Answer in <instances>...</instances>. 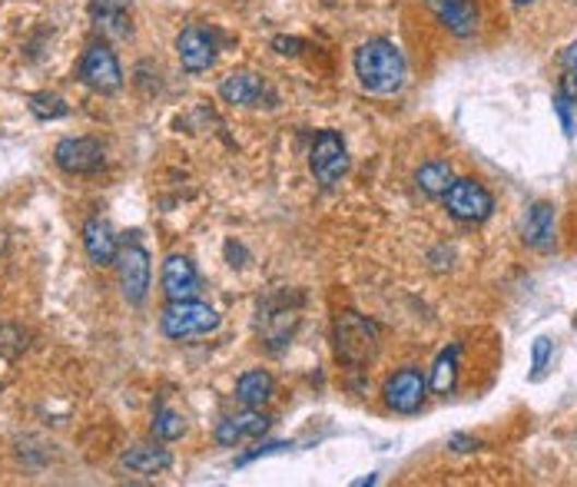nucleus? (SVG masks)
<instances>
[{
    "label": "nucleus",
    "mask_w": 577,
    "mask_h": 487,
    "mask_svg": "<svg viewBox=\"0 0 577 487\" xmlns=\"http://www.w3.org/2000/svg\"><path fill=\"white\" fill-rule=\"evenodd\" d=\"M173 464L169 451L166 448H156V444H133L130 451L120 454V467L130 471V474H163L166 467Z\"/></svg>",
    "instance_id": "a211bd4d"
},
{
    "label": "nucleus",
    "mask_w": 577,
    "mask_h": 487,
    "mask_svg": "<svg viewBox=\"0 0 577 487\" xmlns=\"http://www.w3.org/2000/svg\"><path fill=\"white\" fill-rule=\"evenodd\" d=\"M90 17L96 31H104L107 37H130L133 21H130V0H90Z\"/></svg>",
    "instance_id": "ddd939ff"
},
{
    "label": "nucleus",
    "mask_w": 577,
    "mask_h": 487,
    "mask_svg": "<svg viewBox=\"0 0 577 487\" xmlns=\"http://www.w3.org/2000/svg\"><path fill=\"white\" fill-rule=\"evenodd\" d=\"M561 63H564V70L570 73V76H577V40L564 50V57H561Z\"/></svg>",
    "instance_id": "a878e982"
},
{
    "label": "nucleus",
    "mask_w": 577,
    "mask_h": 487,
    "mask_svg": "<svg viewBox=\"0 0 577 487\" xmlns=\"http://www.w3.org/2000/svg\"><path fill=\"white\" fill-rule=\"evenodd\" d=\"M551 352H554V342H551V338H544V335H541V338H534V348H531V358H534V375H531V378H541V375H544Z\"/></svg>",
    "instance_id": "b1692460"
},
{
    "label": "nucleus",
    "mask_w": 577,
    "mask_h": 487,
    "mask_svg": "<svg viewBox=\"0 0 577 487\" xmlns=\"http://www.w3.org/2000/svg\"><path fill=\"white\" fill-rule=\"evenodd\" d=\"M220 96L233 107H262L266 83H262V76H256L249 70H236L220 83Z\"/></svg>",
    "instance_id": "2eb2a0df"
},
{
    "label": "nucleus",
    "mask_w": 577,
    "mask_h": 487,
    "mask_svg": "<svg viewBox=\"0 0 577 487\" xmlns=\"http://www.w3.org/2000/svg\"><path fill=\"white\" fill-rule=\"evenodd\" d=\"M309 169L316 176V182H322L326 189L335 186L345 173H349V153L339 133L326 130L316 136L313 150H309Z\"/></svg>",
    "instance_id": "423d86ee"
},
{
    "label": "nucleus",
    "mask_w": 577,
    "mask_h": 487,
    "mask_svg": "<svg viewBox=\"0 0 577 487\" xmlns=\"http://www.w3.org/2000/svg\"><path fill=\"white\" fill-rule=\"evenodd\" d=\"M31 114L37 120H60V117H67V104L54 93H34L31 96Z\"/></svg>",
    "instance_id": "5701e85b"
},
{
    "label": "nucleus",
    "mask_w": 577,
    "mask_h": 487,
    "mask_svg": "<svg viewBox=\"0 0 577 487\" xmlns=\"http://www.w3.org/2000/svg\"><path fill=\"white\" fill-rule=\"evenodd\" d=\"M57 166L70 176H86V173H96L104 163H107V153L104 146L90 140V136H70V140H60L57 143V153H54Z\"/></svg>",
    "instance_id": "1a4fd4ad"
},
{
    "label": "nucleus",
    "mask_w": 577,
    "mask_h": 487,
    "mask_svg": "<svg viewBox=\"0 0 577 487\" xmlns=\"http://www.w3.org/2000/svg\"><path fill=\"white\" fill-rule=\"evenodd\" d=\"M160 329L166 338H192V335H207L220 329V316L213 306L197 302V299H179L169 302L160 316Z\"/></svg>",
    "instance_id": "f03ea898"
},
{
    "label": "nucleus",
    "mask_w": 577,
    "mask_h": 487,
    "mask_svg": "<svg viewBox=\"0 0 577 487\" xmlns=\"http://www.w3.org/2000/svg\"><path fill=\"white\" fill-rule=\"evenodd\" d=\"M525 242L538 252L554 249V206L551 203H534L525 219Z\"/></svg>",
    "instance_id": "f3484780"
},
{
    "label": "nucleus",
    "mask_w": 577,
    "mask_h": 487,
    "mask_svg": "<svg viewBox=\"0 0 577 487\" xmlns=\"http://www.w3.org/2000/svg\"><path fill=\"white\" fill-rule=\"evenodd\" d=\"M554 114L561 117V127H564V136H570L574 133V120H570V96H567V90L557 96L554 100Z\"/></svg>",
    "instance_id": "393cba45"
},
{
    "label": "nucleus",
    "mask_w": 577,
    "mask_h": 487,
    "mask_svg": "<svg viewBox=\"0 0 577 487\" xmlns=\"http://www.w3.org/2000/svg\"><path fill=\"white\" fill-rule=\"evenodd\" d=\"M455 182V176H451V166L448 163H441V159H435V163H425L419 173H415V186L425 192V197H445L448 192V186Z\"/></svg>",
    "instance_id": "aec40b11"
},
{
    "label": "nucleus",
    "mask_w": 577,
    "mask_h": 487,
    "mask_svg": "<svg viewBox=\"0 0 577 487\" xmlns=\"http://www.w3.org/2000/svg\"><path fill=\"white\" fill-rule=\"evenodd\" d=\"M176 57H179L182 70H189V73L210 70L213 60H216V40H213V34L203 31V27H186L176 37Z\"/></svg>",
    "instance_id": "9d476101"
},
{
    "label": "nucleus",
    "mask_w": 577,
    "mask_h": 487,
    "mask_svg": "<svg viewBox=\"0 0 577 487\" xmlns=\"http://www.w3.org/2000/svg\"><path fill=\"white\" fill-rule=\"evenodd\" d=\"M236 399L246 405V408H259L272 399V375L256 368V371H246L239 381H236Z\"/></svg>",
    "instance_id": "6ab92c4d"
},
{
    "label": "nucleus",
    "mask_w": 577,
    "mask_h": 487,
    "mask_svg": "<svg viewBox=\"0 0 577 487\" xmlns=\"http://www.w3.org/2000/svg\"><path fill=\"white\" fill-rule=\"evenodd\" d=\"M83 249H86L93 265H114L120 246H117V236H114L107 219L93 216V219L83 223Z\"/></svg>",
    "instance_id": "4468645a"
},
{
    "label": "nucleus",
    "mask_w": 577,
    "mask_h": 487,
    "mask_svg": "<svg viewBox=\"0 0 577 487\" xmlns=\"http://www.w3.org/2000/svg\"><path fill=\"white\" fill-rule=\"evenodd\" d=\"M455 381H458V345L445 348L432 368V388L438 395H451L455 392Z\"/></svg>",
    "instance_id": "412c9836"
},
{
    "label": "nucleus",
    "mask_w": 577,
    "mask_h": 487,
    "mask_svg": "<svg viewBox=\"0 0 577 487\" xmlns=\"http://www.w3.org/2000/svg\"><path fill=\"white\" fill-rule=\"evenodd\" d=\"M574 325H577V319H574Z\"/></svg>",
    "instance_id": "c756f323"
},
{
    "label": "nucleus",
    "mask_w": 577,
    "mask_h": 487,
    "mask_svg": "<svg viewBox=\"0 0 577 487\" xmlns=\"http://www.w3.org/2000/svg\"><path fill=\"white\" fill-rule=\"evenodd\" d=\"M266 428H269V418L259 415L256 408H249V412H243V415H236V418L220 421V428H216V441H220L223 448H233V444H239V441H246V438H259V435H266Z\"/></svg>",
    "instance_id": "dca6fc26"
},
{
    "label": "nucleus",
    "mask_w": 577,
    "mask_h": 487,
    "mask_svg": "<svg viewBox=\"0 0 577 487\" xmlns=\"http://www.w3.org/2000/svg\"><path fill=\"white\" fill-rule=\"evenodd\" d=\"M117 278H120V288H123V296L140 306L146 299V292H150V256L140 242H123L117 249Z\"/></svg>",
    "instance_id": "39448f33"
},
{
    "label": "nucleus",
    "mask_w": 577,
    "mask_h": 487,
    "mask_svg": "<svg viewBox=\"0 0 577 487\" xmlns=\"http://www.w3.org/2000/svg\"><path fill=\"white\" fill-rule=\"evenodd\" d=\"M275 47H279V54H299V40H285V37H275Z\"/></svg>",
    "instance_id": "bb28decb"
},
{
    "label": "nucleus",
    "mask_w": 577,
    "mask_h": 487,
    "mask_svg": "<svg viewBox=\"0 0 577 487\" xmlns=\"http://www.w3.org/2000/svg\"><path fill=\"white\" fill-rule=\"evenodd\" d=\"M385 405L399 415H415L422 405H425V395H428V381L419 368H402L396 371L389 381H385Z\"/></svg>",
    "instance_id": "0eeeda50"
},
{
    "label": "nucleus",
    "mask_w": 577,
    "mask_h": 487,
    "mask_svg": "<svg viewBox=\"0 0 577 487\" xmlns=\"http://www.w3.org/2000/svg\"><path fill=\"white\" fill-rule=\"evenodd\" d=\"M355 76L372 93H396L405 83V57L392 40H368L355 50Z\"/></svg>",
    "instance_id": "f257e3e1"
},
{
    "label": "nucleus",
    "mask_w": 577,
    "mask_h": 487,
    "mask_svg": "<svg viewBox=\"0 0 577 487\" xmlns=\"http://www.w3.org/2000/svg\"><path fill=\"white\" fill-rule=\"evenodd\" d=\"M182 431H186L182 415H176V412H169V408H160V412H156V418H153V438H156V441H176V438H182Z\"/></svg>",
    "instance_id": "4be33fe9"
},
{
    "label": "nucleus",
    "mask_w": 577,
    "mask_h": 487,
    "mask_svg": "<svg viewBox=\"0 0 577 487\" xmlns=\"http://www.w3.org/2000/svg\"><path fill=\"white\" fill-rule=\"evenodd\" d=\"M425 4L455 37H471L478 31L474 0H425Z\"/></svg>",
    "instance_id": "f8f14e48"
},
{
    "label": "nucleus",
    "mask_w": 577,
    "mask_h": 487,
    "mask_svg": "<svg viewBox=\"0 0 577 487\" xmlns=\"http://www.w3.org/2000/svg\"><path fill=\"white\" fill-rule=\"evenodd\" d=\"M445 206L461 223H485L495 210L492 192L474 179H455L445 192Z\"/></svg>",
    "instance_id": "20e7f679"
},
{
    "label": "nucleus",
    "mask_w": 577,
    "mask_h": 487,
    "mask_svg": "<svg viewBox=\"0 0 577 487\" xmlns=\"http://www.w3.org/2000/svg\"><path fill=\"white\" fill-rule=\"evenodd\" d=\"M80 80L96 93H117L123 86V70H120L114 50H107L101 44L86 47V54L80 60Z\"/></svg>",
    "instance_id": "6e6552de"
},
{
    "label": "nucleus",
    "mask_w": 577,
    "mask_h": 487,
    "mask_svg": "<svg viewBox=\"0 0 577 487\" xmlns=\"http://www.w3.org/2000/svg\"><path fill=\"white\" fill-rule=\"evenodd\" d=\"M0 249H4V239H0Z\"/></svg>",
    "instance_id": "c85d7f7f"
},
{
    "label": "nucleus",
    "mask_w": 577,
    "mask_h": 487,
    "mask_svg": "<svg viewBox=\"0 0 577 487\" xmlns=\"http://www.w3.org/2000/svg\"><path fill=\"white\" fill-rule=\"evenodd\" d=\"M163 292L169 302H179V299H197L200 292V275H197V265H192L186 256H169L163 262Z\"/></svg>",
    "instance_id": "9b49d317"
},
{
    "label": "nucleus",
    "mask_w": 577,
    "mask_h": 487,
    "mask_svg": "<svg viewBox=\"0 0 577 487\" xmlns=\"http://www.w3.org/2000/svg\"><path fill=\"white\" fill-rule=\"evenodd\" d=\"M511 4H518V8H521V4H531V0H511Z\"/></svg>",
    "instance_id": "cd10ccee"
},
{
    "label": "nucleus",
    "mask_w": 577,
    "mask_h": 487,
    "mask_svg": "<svg viewBox=\"0 0 577 487\" xmlns=\"http://www.w3.org/2000/svg\"><path fill=\"white\" fill-rule=\"evenodd\" d=\"M375 348H378V329L368 319L355 312H342L335 319V352L342 361L365 365L375 355Z\"/></svg>",
    "instance_id": "7ed1b4c3"
}]
</instances>
